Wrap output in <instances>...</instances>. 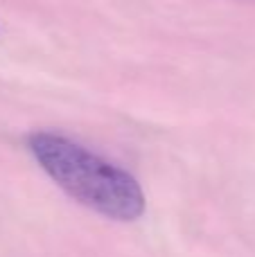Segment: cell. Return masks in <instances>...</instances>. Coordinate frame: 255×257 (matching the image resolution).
Listing matches in <instances>:
<instances>
[{
  "instance_id": "obj_1",
  "label": "cell",
  "mask_w": 255,
  "mask_h": 257,
  "mask_svg": "<svg viewBox=\"0 0 255 257\" xmlns=\"http://www.w3.org/2000/svg\"><path fill=\"white\" fill-rule=\"evenodd\" d=\"M30 151L45 174L70 199L117 221L145 212V194L129 172L57 133L30 136Z\"/></svg>"
}]
</instances>
